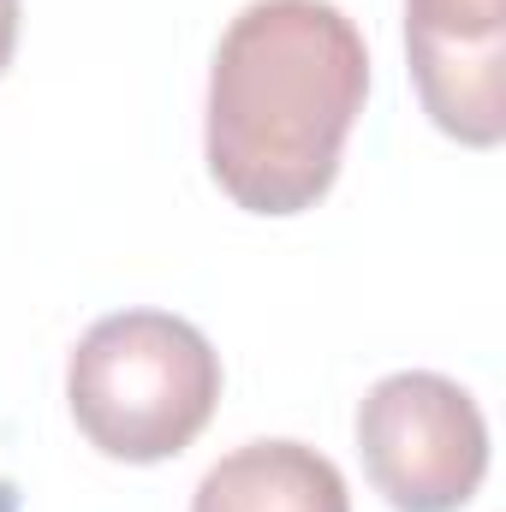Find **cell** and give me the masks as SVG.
Masks as SVG:
<instances>
[{"label": "cell", "mask_w": 506, "mask_h": 512, "mask_svg": "<svg viewBox=\"0 0 506 512\" xmlns=\"http://www.w3.org/2000/svg\"><path fill=\"white\" fill-rule=\"evenodd\" d=\"M191 512H352L346 477L304 441H245L203 471Z\"/></svg>", "instance_id": "5"}, {"label": "cell", "mask_w": 506, "mask_h": 512, "mask_svg": "<svg viewBox=\"0 0 506 512\" xmlns=\"http://www.w3.org/2000/svg\"><path fill=\"white\" fill-rule=\"evenodd\" d=\"M417 102L465 149L506 137V0H405Z\"/></svg>", "instance_id": "4"}, {"label": "cell", "mask_w": 506, "mask_h": 512, "mask_svg": "<svg viewBox=\"0 0 506 512\" xmlns=\"http://www.w3.org/2000/svg\"><path fill=\"white\" fill-rule=\"evenodd\" d=\"M358 453L393 512H459L489 477V423L453 376L399 370L358 405Z\"/></svg>", "instance_id": "3"}, {"label": "cell", "mask_w": 506, "mask_h": 512, "mask_svg": "<svg viewBox=\"0 0 506 512\" xmlns=\"http://www.w3.org/2000/svg\"><path fill=\"white\" fill-rule=\"evenodd\" d=\"M370 96V48L334 0H251L209 66V179L251 215L328 197Z\"/></svg>", "instance_id": "1"}, {"label": "cell", "mask_w": 506, "mask_h": 512, "mask_svg": "<svg viewBox=\"0 0 506 512\" xmlns=\"http://www.w3.org/2000/svg\"><path fill=\"white\" fill-rule=\"evenodd\" d=\"M18 54V0H0V72Z\"/></svg>", "instance_id": "6"}, {"label": "cell", "mask_w": 506, "mask_h": 512, "mask_svg": "<svg viewBox=\"0 0 506 512\" xmlns=\"http://www.w3.org/2000/svg\"><path fill=\"white\" fill-rule=\"evenodd\" d=\"M66 405L84 441L126 465L185 453L221 405V352L167 310H114L66 358Z\"/></svg>", "instance_id": "2"}]
</instances>
